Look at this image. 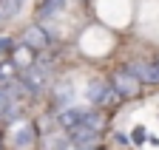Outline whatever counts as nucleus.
<instances>
[{
    "mask_svg": "<svg viewBox=\"0 0 159 150\" xmlns=\"http://www.w3.org/2000/svg\"><path fill=\"white\" fill-rule=\"evenodd\" d=\"M85 96H88V102L91 105H97V108H111V105H116L119 99V93H116V88L111 85V79H88V85H85Z\"/></svg>",
    "mask_w": 159,
    "mask_h": 150,
    "instance_id": "obj_1",
    "label": "nucleus"
},
{
    "mask_svg": "<svg viewBox=\"0 0 159 150\" xmlns=\"http://www.w3.org/2000/svg\"><path fill=\"white\" fill-rule=\"evenodd\" d=\"M20 85H23L26 93H43L46 85H48V68L43 60H37L34 65L23 68V74H20Z\"/></svg>",
    "mask_w": 159,
    "mask_h": 150,
    "instance_id": "obj_2",
    "label": "nucleus"
},
{
    "mask_svg": "<svg viewBox=\"0 0 159 150\" xmlns=\"http://www.w3.org/2000/svg\"><path fill=\"white\" fill-rule=\"evenodd\" d=\"M125 71H131L139 82L159 85V62L156 60H131V62H125Z\"/></svg>",
    "mask_w": 159,
    "mask_h": 150,
    "instance_id": "obj_3",
    "label": "nucleus"
},
{
    "mask_svg": "<svg viewBox=\"0 0 159 150\" xmlns=\"http://www.w3.org/2000/svg\"><path fill=\"white\" fill-rule=\"evenodd\" d=\"M111 85L116 88V93H119L122 99L136 96V93H139V88H142V82H139L131 71H125V68H122V71H116L114 77H111Z\"/></svg>",
    "mask_w": 159,
    "mask_h": 150,
    "instance_id": "obj_4",
    "label": "nucleus"
},
{
    "mask_svg": "<svg viewBox=\"0 0 159 150\" xmlns=\"http://www.w3.org/2000/svg\"><path fill=\"white\" fill-rule=\"evenodd\" d=\"M23 45H29L31 51H46L51 45V31L43 26H29L23 31Z\"/></svg>",
    "mask_w": 159,
    "mask_h": 150,
    "instance_id": "obj_5",
    "label": "nucleus"
},
{
    "mask_svg": "<svg viewBox=\"0 0 159 150\" xmlns=\"http://www.w3.org/2000/svg\"><path fill=\"white\" fill-rule=\"evenodd\" d=\"M68 0H40L37 3V17L40 20H48V17H57L60 11H66Z\"/></svg>",
    "mask_w": 159,
    "mask_h": 150,
    "instance_id": "obj_6",
    "label": "nucleus"
},
{
    "mask_svg": "<svg viewBox=\"0 0 159 150\" xmlns=\"http://www.w3.org/2000/svg\"><path fill=\"white\" fill-rule=\"evenodd\" d=\"M34 139H37L34 125H23V127L14 133V144H17V147H34Z\"/></svg>",
    "mask_w": 159,
    "mask_h": 150,
    "instance_id": "obj_7",
    "label": "nucleus"
},
{
    "mask_svg": "<svg viewBox=\"0 0 159 150\" xmlns=\"http://www.w3.org/2000/svg\"><path fill=\"white\" fill-rule=\"evenodd\" d=\"M71 96H74L71 85H68V82H60V85H57V91H54V105L66 110V108H71Z\"/></svg>",
    "mask_w": 159,
    "mask_h": 150,
    "instance_id": "obj_8",
    "label": "nucleus"
},
{
    "mask_svg": "<svg viewBox=\"0 0 159 150\" xmlns=\"http://www.w3.org/2000/svg\"><path fill=\"white\" fill-rule=\"evenodd\" d=\"M20 9V0H0V20H6V17H14Z\"/></svg>",
    "mask_w": 159,
    "mask_h": 150,
    "instance_id": "obj_9",
    "label": "nucleus"
},
{
    "mask_svg": "<svg viewBox=\"0 0 159 150\" xmlns=\"http://www.w3.org/2000/svg\"><path fill=\"white\" fill-rule=\"evenodd\" d=\"M14 54V40L11 37H0V57H11Z\"/></svg>",
    "mask_w": 159,
    "mask_h": 150,
    "instance_id": "obj_10",
    "label": "nucleus"
},
{
    "mask_svg": "<svg viewBox=\"0 0 159 150\" xmlns=\"http://www.w3.org/2000/svg\"><path fill=\"white\" fill-rule=\"evenodd\" d=\"M131 139H134V144H142V142L148 139V130H145V127H136V130H134V136H131Z\"/></svg>",
    "mask_w": 159,
    "mask_h": 150,
    "instance_id": "obj_11",
    "label": "nucleus"
},
{
    "mask_svg": "<svg viewBox=\"0 0 159 150\" xmlns=\"http://www.w3.org/2000/svg\"><path fill=\"white\" fill-rule=\"evenodd\" d=\"M77 150H105L102 144H85V147H77Z\"/></svg>",
    "mask_w": 159,
    "mask_h": 150,
    "instance_id": "obj_12",
    "label": "nucleus"
},
{
    "mask_svg": "<svg viewBox=\"0 0 159 150\" xmlns=\"http://www.w3.org/2000/svg\"><path fill=\"white\" fill-rule=\"evenodd\" d=\"M0 147H3V133H0Z\"/></svg>",
    "mask_w": 159,
    "mask_h": 150,
    "instance_id": "obj_13",
    "label": "nucleus"
},
{
    "mask_svg": "<svg viewBox=\"0 0 159 150\" xmlns=\"http://www.w3.org/2000/svg\"><path fill=\"white\" fill-rule=\"evenodd\" d=\"M156 62H159V57H156Z\"/></svg>",
    "mask_w": 159,
    "mask_h": 150,
    "instance_id": "obj_14",
    "label": "nucleus"
}]
</instances>
